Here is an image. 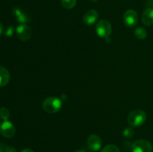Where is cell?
<instances>
[{"instance_id":"cell-1","label":"cell","mask_w":153,"mask_h":152,"mask_svg":"<svg viewBox=\"0 0 153 152\" xmlns=\"http://www.w3.org/2000/svg\"><path fill=\"white\" fill-rule=\"evenodd\" d=\"M42 107L45 112L48 113H56L61 110L62 107L61 99L57 97H49L43 101Z\"/></svg>"},{"instance_id":"cell-2","label":"cell","mask_w":153,"mask_h":152,"mask_svg":"<svg viewBox=\"0 0 153 152\" xmlns=\"http://www.w3.org/2000/svg\"><path fill=\"white\" fill-rule=\"evenodd\" d=\"M127 120L131 127H140L146 122V113L142 110H134L128 114Z\"/></svg>"},{"instance_id":"cell-3","label":"cell","mask_w":153,"mask_h":152,"mask_svg":"<svg viewBox=\"0 0 153 152\" xmlns=\"http://www.w3.org/2000/svg\"><path fill=\"white\" fill-rule=\"evenodd\" d=\"M96 32L100 37L108 40L112 32V27L110 22L105 19H101L96 24Z\"/></svg>"},{"instance_id":"cell-4","label":"cell","mask_w":153,"mask_h":152,"mask_svg":"<svg viewBox=\"0 0 153 152\" xmlns=\"http://www.w3.org/2000/svg\"><path fill=\"white\" fill-rule=\"evenodd\" d=\"M131 149L132 152H152V145L148 140L139 139L132 143Z\"/></svg>"},{"instance_id":"cell-5","label":"cell","mask_w":153,"mask_h":152,"mask_svg":"<svg viewBox=\"0 0 153 152\" xmlns=\"http://www.w3.org/2000/svg\"><path fill=\"white\" fill-rule=\"evenodd\" d=\"M16 34L19 40L22 42H26L31 38V30L26 24H20L16 27Z\"/></svg>"},{"instance_id":"cell-6","label":"cell","mask_w":153,"mask_h":152,"mask_svg":"<svg viewBox=\"0 0 153 152\" xmlns=\"http://www.w3.org/2000/svg\"><path fill=\"white\" fill-rule=\"evenodd\" d=\"M0 133L5 138H12L16 134V128L8 120L4 121L0 125Z\"/></svg>"},{"instance_id":"cell-7","label":"cell","mask_w":153,"mask_h":152,"mask_svg":"<svg viewBox=\"0 0 153 152\" xmlns=\"http://www.w3.org/2000/svg\"><path fill=\"white\" fill-rule=\"evenodd\" d=\"M138 20L137 12L132 9L126 10L123 15V22L128 28H133L136 25Z\"/></svg>"},{"instance_id":"cell-8","label":"cell","mask_w":153,"mask_h":152,"mask_svg":"<svg viewBox=\"0 0 153 152\" xmlns=\"http://www.w3.org/2000/svg\"><path fill=\"white\" fill-rule=\"evenodd\" d=\"M88 146L92 151H97L101 148L102 139L97 134H91L88 138Z\"/></svg>"},{"instance_id":"cell-9","label":"cell","mask_w":153,"mask_h":152,"mask_svg":"<svg viewBox=\"0 0 153 152\" xmlns=\"http://www.w3.org/2000/svg\"><path fill=\"white\" fill-rule=\"evenodd\" d=\"M99 18V13L97 10L91 9L88 10L83 16V22L87 25H92Z\"/></svg>"},{"instance_id":"cell-10","label":"cell","mask_w":153,"mask_h":152,"mask_svg":"<svg viewBox=\"0 0 153 152\" xmlns=\"http://www.w3.org/2000/svg\"><path fill=\"white\" fill-rule=\"evenodd\" d=\"M142 22L146 26L153 25V8L148 7L142 13Z\"/></svg>"},{"instance_id":"cell-11","label":"cell","mask_w":153,"mask_h":152,"mask_svg":"<svg viewBox=\"0 0 153 152\" xmlns=\"http://www.w3.org/2000/svg\"><path fill=\"white\" fill-rule=\"evenodd\" d=\"M13 13L16 18V20L21 24H25L28 21L27 15L19 8V7H14L13 8Z\"/></svg>"},{"instance_id":"cell-12","label":"cell","mask_w":153,"mask_h":152,"mask_svg":"<svg viewBox=\"0 0 153 152\" xmlns=\"http://www.w3.org/2000/svg\"><path fill=\"white\" fill-rule=\"evenodd\" d=\"M10 80V73L4 67L0 66V87L4 86Z\"/></svg>"},{"instance_id":"cell-13","label":"cell","mask_w":153,"mask_h":152,"mask_svg":"<svg viewBox=\"0 0 153 152\" xmlns=\"http://www.w3.org/2000/svg\"><path fill=\"white\" fill-rule=\"evenodd\" d=\"M134 34L136 38L140 40H144L147 37V31L143 27H138V28H135Z\"/></svg>"},{"instance_id":"cell-14","label":"cell","mask_w":153,"mask_h":152,"mask_svg":"<svg viewBox=\"0 0 153 152\" xmlns=\"http://www.w3.org/2000/svg\"><path fill=\"white\" fill-rule=\"evenodd\" d=\"M61 4L66 9H72L76 6V0H61Z\"/></svg>"},{"instance_id":"cell-15","label":"cell","mask_w":153,"mask_h":152,"mask_svg":"<svg viewBox=\"0 0 153 152\" xmlns=\"http://www.w3.org/2000/svg\"><path fill=\"white\" fill-rule=\"evenodd\" d=\"M10 117V111L6 107H1L0 109V118L3 121H7Z\"/></svg>"},{"instance_id":"cell-16","label":"cell","mask_w":153,"mask_h":152,"mask_svg":"<svg viewBox=\"0 0 153 152\" xmlns=\"http://www.w3.org/2000/svg\"><path fill=\"white\" fill-rule=\"evenodd\" d=\"M100 152H120L119 148L115 145H108L105 146Z\"/></svg>"},{"instance_id":"cell-17","label":"cell","mask_w":153,"mask_h":152,"mask_svg":"<svg viewBox=\"0 0 153 152\" xmlns=\"http://www.w3.org/2000/svg\"><path fill=\"white\" fill-rule=\"evenodd\" d=\"M134 129H133L132 128H131V127H129V128H126L123 131V136L126 137V138H128V139L131 138V137L134 136Z\"/></svg>"},{"instance_id":"cell-18","label":"cell","mask_w":153,"mask_h":152,"mask_svg":"<svg viewBox=\"0 0 153 152\" xmlns=\"http://www.w3.org/2000/svg\"><path fill=\"white\" fill-rule=\"evenodd\" d=\"M13 33H14V28H13V27L9 26L6 28L4 34H5L6 37H12V36H13Z\"/></svg>"},{"instance_id":"cell-19","label":"cell","mask_w":153,"mask_h":152,"mask_svg":"<svg viewBox=\"0 0 153 152\" xmlns=\"http://www.w3.org/2000/svg\"><path fill=\"white\" fill-rule=\"evenodd\" d=\"M4 152H16V150L12 146H6Z\"/></svg>"},{"instance_id":"cell-20","label":"cell","mask_w":153,"mask_h":152,"mask_svg":"<svg viewBox=\"0 0 153 152\" xmlns=\"http://www.w3.org/2000/svg\"><path fill=\"white\" fill-rule=\"evenodd\" d=\"M6 146L4 145V144L0 143V152H4V149H5Z\"/></svg>"},{"instance_id":"cell-21","label":"cell","mask_w":153,"mask_h":152,"mask_svg":"<svg viewBox=\"0 0 153 152\" xmlns=\"http://www.w3.org/2000/svg\"><path fill=\"white\" fill-rule=\"evenodd\" d=\"M3 32H4V26H3L2 24L0 22V36L3 34Z\"/></svg>"},{"instance_id":"cell-22","label":"cell","mask_w":153,"mask_h":152,"mask_svg":"<svg viewBox=\"0 0 153 152\" xmlns=\"http://www.w3.org/2000/svg\"><path fill=\"white\" fill-rule=\"evenodd\" d=\"M20 152H34L31 149H29V148H25V149H23V150L21 151Z\"/></svg>"},{"instance_id":"cell-23","label":"cell","mask_w":153,"mask_h":152,"mask_svg":"<svg viewBox=\"0 0 153 152\" xmlns=\"http://www.w3.org/2000/svg\"><path fill=\"white\" fill-rule=\"evenodd\" d=\"M75 152H85V151H83V150H78V151H75Z\"/></svg>"},{"instance_id":"cell-24","label":"cell","mask_w":153,"mask_h":152,"mask_svg":"<svg viewBox=\"0 0 153 152\" xmlns=\"http://www.w3.org/2000/svg\"><path fill=\"white\" fill-rule=\"evenodd\" d=\"M91 1H93V2H95V1H98V0H91Z\"/></svg>"},{"instance_id":"cell-25","label":"cell","mask_w":153,"mask_h":152,"mask_svg":"<svg viewBox=\"0 0 153 152\" xmlns=\"http://www.w3.org/2000/svg\"><path fill=\"white\" fill-rule=\"evenodd\" d=\"M149 1H152V2H153V0H149Z\"/></svg>"}]
</instances>
